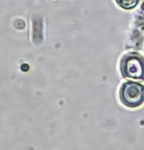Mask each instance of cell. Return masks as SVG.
Wrapping results in <instances>:
<instances>
[{
	"label": "cell",
	"mask_w": 144,
	"mask_h": 150,
	"mask_svg": "<svg viewBox=\"0 0 144 150\" xmlns=\"http://www.w3.org/2000/svg\"><path fill=\"white\" fill-rule=\"evenodd\" d=\"M122 103L128 107H137L144 101V87L139 83L127 82L120 91Z\"/></svg>",
	"instance_id": "obj_1"
},
{
	"label": "cell",
	"mask_w": 144,
	"mask_h": 150,
	"mask_svg": "<svg viewBox=\"0 0 144 150\" xmlns=\"http://www.w3.org/2000/svg\"><path fill=\"white\" fill-rule=\"evenodd\" d=\"M122 73L125 77L144 79V59L137 54L125 56L121 64Z\"/></svg>",
	"instance_id": "obj_2"
},
{
	"label": "cell",
	"mask_w": 144,
	"mask_h": 150,
	"mask_svg": "<svg viewBox=\"0 0 144 150\" xmlns=\"http://www.w3.org/2000/svg\"><path fill=\"white\" fill-rule=\"evenodd\" d=\"M117 2L125 9H131L137 4L138 0H117Z\"/></svg>",
	"instance_id": "obj_3"
}]
</instances>
